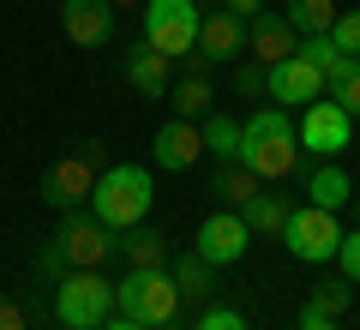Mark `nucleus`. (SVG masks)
<instances>
[{
  "label": "nucleus",
  "instance_id": "f257e3e1",
  "mask_svg": "<svg viewBox=\"0 0 360 330\" xmlns=\"http://www.w3.org/2000/svg\"><path fill=\"white\" fill-rule=\"evenodd\" d=\"M150 198H156L150 168H139V163H108L103 174H96V186H90V204H84V210L96 216L108 234H127V229H139L144 216H150Z\"/></svg>",
  "mask_w": 360,
  "mask_h": 330
},
{
  "label": "nucleus",
  "instance_id": "f03ea898",
  "mask_svg": "<svg viewBox=\"0 0 360 330\" xmlns=\"http://www.w3.org/2000/svg\"><path fill=\"white\" fill-rule=\"evenodd\" d=\"M234 163H246L258 180H288L300 168V127L283 108H258L240 127V156Z\"/></svg>",
  "mask_w": 360,
  "mask_h": 330
},
{
  "label": "nucleus",
  "instance_id": "7ed1b4c3",
  "mask_svg": "<svg viewBox=\"0 0 360 330\" xmlns=\"http://www.w3.org/2000/svg\"><path fill=\"white\" fill-rule=\"evenodd\" d=\"M115 312V282H103V270H66L54 282V318L66 330H103Z\"/></svg>",
  "mask_w": 360,
  "mask_h": 330
},
{
  "label": "nucleus",
  "instance_id": "20e7f679",
  "mask_svg": "<svg viewBox=\"0 0 360 330\" xmlns=\"http://www.w3.org/2000/svg\"><path fill=\"white\" fill-rule=\"evenodd\" d=\"M115 306H120V318H139V324H150V330H168L174 312H180V288H174L168 270H127V282L115 288Z\"/></svg>",
  "mask_w": 360,
  "mask_h": 330
},
{
  "label": "nucleus",
  "instance_id": "39448f33",
  "mask_svg": "<svg viewBox=\"0 0 360 330\" xmlns=\"http://www.w3.org/2000/svg\"><path fill=\"white\" fill-rule=\"evenodd\" d=\"M198 25H205L198 0H144V42L168 61H186L198 49Z\"/></svg>",
  "mask_w": 360,
  "mask_h": 330
},
{
  "label": "nucleus",
  "instance_id": "423d86ee",
  "mask_svg": "<svg viewBox=\"0 0 360 330\" xmlns=\"http://www.w3.org/2000/svg\"><path fill=\"white\" fill-rule=\"evenodd\" d=\"M288 253L300 258V265H330L336 246H342V229H336V210H319V204H307V210L288 216V229H283Z\"/></svg>",
  "mask_w": 360,
  "mask_h": 330
},
{
  "label": "nucleus",
  "instance_id": "0eeeda50",
  "mask_svg": "<svg viewBox=\"0 0 360 330\" xmlns=\"http://www.w3.org/2000/svg\"><path fill=\"white\" fill-rule=\"evenodd\" d=\"M348 132H354V115H348L342 102H330V96H319V102H307V115H300V151H312V156H342L348 151Z\"/></svg>",
  "mask_w": 360,
  "mask_h": 330
},
{
  "label": "nucleus",
  "instance_id": "6e6552de",
  "mask_svg": "<svg viewBox=\"0 0 360 330\" xmlns=\"http://www.w3.org/2000/svg\"><path fill=\"white\" fill-rule=\"evenodd\" d=\"M54 241L66 246V265L72 270H103V258L115 253V234H108L96 216H84V210H66L60 229H54Z\"/></svg>",
  "mask_w": 360,
  "mask_h": 330
},
{
  "label": "nucleus",
  "instance_id": "1a4fd4ad",
  "mask_svg": "<svg viewBox=\"0 0 360 330\" xmlns=\"http://www.w3.org/2000/svg\"><path fill=\"white\" fill-rule=\"evenodd\" d=\"M264 90L276 96V108H307V102L324 96V72L307 61V54H288V61L264 66Z\"/></svg>",
  "mask_w": 360,
  "mask_h": 330
},
{
  "label": "nucleus",
  "instance_id": "9d476101",
  "mask_svg": "<svg viewBox=\"0 0 360 330\" xmlns=\"http://www.w3.org/2000/svg\"><path fill=\"white\" fill-rule=\"evenodd\" d=\"M246 246H252V229H246V216L240 210H217L205 216V229H198V258H210V265H240Z\"/></svg>",
  "mask_w": 360,
  "mask_h": 330
},
{
  "label": "nucleus",
  "instance_id": "9b49d317",
  "mask_svg": "<svg viewBox=\"0 0 360 330\" xmlns=\"http://www.w3.org/2000/svg\"><path fill=\"white\" fill-rule=\"evenodd\" d=\"M90 186H96V168L84 163V156H60V163L42 174V198L54 204V210H84L90 204Z\"/></svg>",
  "mask_w": 360,
  "mask_h": 330
},
{
  "label": "nucleus",
  "instance_id": "f8f14e48",
  "mask_svg": "<svg viewBox=\"0 0 360 330\" xmlns=\"http://www.w3.org/2000/svg\"><path fill=\"white\" fill-rule=\"evenodd\" d=\"M60 25L78 49H103L115 37V6L108 0H60Z\"/></svg>",
  "mask_w": 360,
  "mask_h": 330
},
{
  "label": "nucleus",
  "instance_id": "ddd939ff",
  "mask_svg": "<svg viewBox=\"0 0 360 330\" xmlns=\"http://www.w3.org/2000/svg\"><path fill=\"white\" fill-rule=\"evenodd\" d=\"M198 156H205V127H193V120H168L162 132L150 139V163L156 168H193Z\"/></svg>",
  "mask_w": 360,
  "mask_h": 330
},
{
  "label": "nucleus",
  "instance_id": "4468645a",
  "mask_svg": "<svg viewBox=\"0 0 360 330\" xmlns=\"http://www.w3.org/2000/svg\"><path fill=\"white\" fill-rule=\"evenodd\" d=\"M198 54H205L210 66H229L246 54V18L234 13H205V25H198Z\"/></svg>",
  "mask_w": 360,
  "mask_h": 330
},
{
  "label": "nucleus",
  "instance_id": "2eb2a0df",
  "mask_svg": "<svg viewBox=\"0 0 360 330\" xmlns=\"http://www.w3.org/2000/svg\"><path fill=\"white\" fill-rule=\"evenodd\" d=\"M295 49H300V30L288 25V18L264 13V18H252V25H246V54H252L258 66H276V61H288Z\"/></svg>",
  "mask_w": 360,
  "mask_h": 330
},
{
  "label": "nucleus",
  "instance_id": "dca6fc26",
  "mask_svg": "<svg viewBox=\"0 0 360 330\" xmlns=\"http://www.w3.org/2000/svg\"><path fill=\"white\" fill-rule=\"evenodd\" d=\"M115 253L127 258V270H168V241L150 229V222H139V229L115 234Z\"/></svg>",
  "mask_w": 360,
  "mask_h": 330
},
{
  "label": "nucleus",
  "instance_id": "f3484780",
  "mask_svg": "<svg viewBox=\"0 0 360 330\" xmlns=\"http://www.w3.org/2000/svg\"><path fill=\"white\" fill-rule=\"evenodd\" d=\"M120 66H127L132 90H144V96H168V84H174V78H168V54H156L150 42H139Z\"/></svg>",
  "mask_w": 360,
  "mask_h": 330
},
{
  "label": "nucleus",
  "instance_id": "a211bd4d",
  "mask_svg": "<svg viewBox=\"0 0 360 330\" xmlns=\"http://www.w3.org/2000/svg\"><path fill=\"white\" fill-rule=\"evenodd\" d=\"M210 192L222 198V210H246V204L264 192V180H258L246 163H222V168H217V180H210Z\"/></svg>",
  "mask_w": 360,
  "mask_h": 330
},
{
  "label": "nucleus",
  "instance_id": "6ab92c4d",
  "mask_svg": "<svg viewBox=\"0 0 360 330\" xmlns=\"http://www.w3.org/2000/svg\"><path fill=\"white\" fill-rule=\"evenodd\" d=\"M168 102H174V120H205L217 108V90L205 72H180V84H168Z\"/></svg>",
  "mask_w": 360,
  "mask_h": 330
},
{
  "label": "nucleus",
  "instance_id": "aec40b11",
  "mask_svg": "<svg viewBox=\"0 0 360 330\" xmlns=\"http://www.w3.org/2000/svg\"><path fill=\"white\" fill-rule=\"evenodd\" d=\"M348 198H354V186H348V174L336 163H319L307 174V204H319V210H342Z\"/></svg>",
  "mask_w": 360,
  "mask_h": 330
},
{
  "label": "nucleus",
  "instance_id": "412c9836",
  "mask_svg": "<svg viewBox=\"0 0 360 330\" xmlns=\"http://www.w3.org/2000/svg\"><path fill=\"white\" fill-rule=\"evenodd\" d=\"M240 216H246V229H252V241H258V234H283V229H288V216H295V204H288L283 192H258V198L246 204Z\"/></svg>",
  "mask_w": 360,
  "mask_h": 330
},
{
  "label": "nucleus",
  "instance_id": "4be33fe9",
  "mask_svg": "<svg viewBox=\"0 0 360 330\" xmlns=\"http://www.w3.org/2000/svg\"><path fill=\"white\" fill-rule=\"evenodd\" d=\"M168 277H174L180 300H210V282H217V265H210V258H198V253H186L174 270H168Z\"/></svg>",
  "mask_w": 360,
  "mask_h": 330
},
{
  "label": "nucleus",
  "instance_id": "5701e85b",
  "mask_svg": "<svg viewBox=\"0 0 360 330\" xmlns=\"http://www.w3.org/2000/svg\"><path fill=\"white\" fill-rule=\"evenodd\" d=\"M336 13H342V6H336V0H288V25L300 30V37H324V30L336 25Z\"/></svg>",
  "mask_w": 360,
  "mask_h": 330
},
{
  "label": "nucleus",
  "instance_id": "b1692460",
  "mask_svg": "<svg viewBox=\"0 0 360 330\" xmlns=\"http://www.w3.org/2000/svg\"><path fill=\"white\" fill-rule=\"evenodd\" d=\"M205 156L234 163V156H240V120H229V115H217V108H210V115H205Z\"/></svg>",
  "mask_w": 360,
  "mask_h": 330
},
{
  "label": "nucleus",
  "instance_id": "393cba45",
  "mask_svg": "<svg viewBox=\"0 0 360 330\" xmlns=\"http://www.w3.org/2000/svg\"><path fill=\"white\" fill-rule=\"evenodd\" d=\"M348 300H354L348 277H336V282H319V288L307 294V306H312V312H324V318H342V312H348Z\"/></svg>",
  "mask_w": 360,
  "mask_h": 330
},
{
  "label": "nucleus",
  "instance_id": "a878e982",
  "mask_svg": "<svg viewBox=\"0 0 360 330\" xmlns=\"http://www.w3.org/2000/svg\"><path fill=\"white\" fill-rule=\"evenodd\" d=\"M295 54H307V61L319 66V72H330V66L342 61V49L330 42V30H324V37H300V49H295Z\"/></svg>",
  "mask_w": 360,
  "mask_h": 330
},
{
  "label": "nucleus",
  "instance_id": "bb28decb",
  "mask_svg": "<svg viewBox=\"0 0 360 330\" xmlns=\"http://www.w3.org/2000/svg\"><path fill=\"white\" fill-rule=\"evenodd\" d=\"M66 270H72V265H66V246H60V241H42V246H37V277L60 282Z\"/></svg>",
  "mask_w": 360,
  "mask_h": 330
},
{
  "label": "nucleus",
  "instance_id": "cd10ccee",
  "mask_svg": "<svg viewBox=\"0 0 360 330\" xmlns=\"http://www.w3.org/2000/svg\"><path fill=\"white\" fill-rule=\"evenodd\" d=\"M330 42L342 54H360V13H336V25H330Z\"/></svg>",
  "mask_w": 360,
  "mask_h": 330
},
{
  "label": "nucleus",
  "instance_id": "c85d7f7f",
  "mask_svg": "<svg viewBox=\"0 0 360 330\" xmlns=\"http://www.w3.org/2000/svg\"><path fill=\"white\" fill-rule=\"evenodd\" d=\"M330 102H342L348 115H360V61H354V72H348V78H336V84H330Z\"/></svg>",
  "mask_w": 360,
  "mask_h": 330
},
{
  "label": "nucleus",
  "instance_id": "c756f323",
  "mask_svg": "<svg viewBox=\"0 0 360 330\" xmlns=\"http://www.w3.org/2000/svg\"><path fill=\"white\" fill-rule=\"evenodd\" d=\"M336 270H342L348 282H360V229L342 234V246H336Z\"/></svg>",
  "mask_w": 360,
  "mask_h": 330
},
{
  "label": "nucleus",
  "instance_id": "7c9ffc66",
  "mask_svg": "<svg viewBox=\"0 0 360 330\" xmlns=\"http://www.w3.org/2000/svg\"><path fill=\"white\" fill-rule=\"evenodd\" d=\"M193 330H246V312H234V306H210Z\"/></svg>",
  "mask_w": 360,
  "mask_h": 330
},
{
  "label": "nucleus",
  "instance_id": "2f4dec72",
  "mask_svg": "<svg viewBox=\"0 0 360 330\" xmlns=\"http://www.w3.org/2000/svg\"><path fill=\"white\" fill-rule=\"evenodd\" d=\"M234 90H240V96H258V90H264V66L240 61V66H234Z\"/></svg>",
  "mask_w": 360,
  "mask_h": 330
},
{
  "label": "nucleus",
  "instance_id": "473e14b6",
  "mask_svg": "<svg viewBox=\"0 0 360 330\" xmlns=\"http://www.w3.org/2000/svg\"><path fill=\"white\" fill-rule=\"evenodd\" d=\"M0 330H30V312L13 300V294H0Z\"/></svg>",
  "mask_w": 360,
  "mask_h": 330
},
{
  "label": "nucleus",
  "instance_id": "72a5a7b5",
  "mask_svg": "<svg viewBox=\"0 0 360 330\" xmlns=\"http://www.w3.org/2000/svg\"><path fill=\"white\" fill-rule=\"evenodd\" d=\"M78 156H84V163L96 168V174L108 168V144H103V139H84V144H78Z\"/></svg>",
  "mask_w": 360,
  "mask_h": 330
},
{
  "label": "nucleus",
  "instance_id": "f704fd0d",
  "mask_svg": "<svg viewBox=\"0 0 360 330\" xmlns=\"http://www.w3.org/2000/svg\"><path fill=\"white\" fill-rule=\"evenodd\" d=\"M295 330H336V318H324V312H312V306H300V324Z\"/></svg>",
  "mask_w": 360,
  "mask_h": 330
},
{
  "label": "nucleus",
  "instance_id": "c9c22d12",
  "mask_svg": "<svg viewBox=\"0 0 360 330\" xmlns=\"http://www.w3.org/2000/svg\"><path fill=\"white\" fill-rule=\"evenodd\" d=\"M229 13H234V18H246V25H252V18H264V0H229Z\"/></svg>",
  "mask_w": 360,
  "mask_h": 330
},
{
  "label": "nucleus",
  "instance_id": "e433bc0d",
  "mask_svg": "<svg viewBox=\"0 0 360 330\" xmlns=\"http://www.w3.org/2000/svg\"><path fill=\"white\" fill-rule=\"evenodd\" d=\"M103 330H150V324H139V318H108Z\"/></svg>",
  "mask_w": 360,
  "mask_h": 330
},
{
  "label": "nucleus",
  "instance_id": "4c0bfd02",
  "mask_svg": "<svg viewBox=\"0 0 360 330\" xmlns=\"http://www.w3.org/2000/svg\"><path fill=\"white\" fill-rule=\"evenodd\" d=\"M108 6H144V0H108Z\"/></svg>",
  "mask_w": 360,
  "mask_h": 330
},
{
  "label": "nucleus",
  "instance_id": "58836bf2",
  "mask_svg": "<svg viewBox=\"0 0 360 330\" xmlns=\"http://www.w3.org/2000/svg\"><path fill=\"white\" fill-rule=\"evenodd\" d=\"M348 204H354V222H360V192H354V198H348Z\"/></svg>",
  "mask_w": 360,
  "mask_h": 330
}]
</instances>
